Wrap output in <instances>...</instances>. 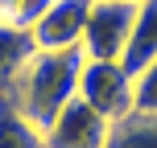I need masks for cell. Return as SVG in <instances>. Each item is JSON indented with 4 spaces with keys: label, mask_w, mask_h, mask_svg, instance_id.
Returning <instances> with one entry per match:
<instances>
[{
    "label": "cell",
    "mask_w": 157,
    "mask_h": 148,
    "mask_svg": "<svg viewBox=\"0 0 157 148\" xmlns=\"http://www.w3.org/2000/svg\"><path fill=\"white\" fill-rule=\"evenodd\" d=\"M91 13V0H54L33 25V45L37 49H71L83 41V25Z\"/></svg>",
    "instance_id": "5b68a950"
},
{
    "label": "cell",
    "mask_w": 157,
    "mask_h": 148,
    "mask_svg": "<svg viewBox=\"0 0 157 148\" xmlns=\"http://www.w3.org/2000/svg\"><path fill=\"white\" fill-rule=\"evenodd\" d=\"M103 148H157V111H128L116 119Z\"/></svg>",
    "instance_id": "ba28073f"
},
{
    "label": "cell",
    "mask_w": 157,
    "mask_h": 148,
    "mask_svg": "<svg viewBox=\"0 0 157 148\" xmlns=\"http://www.w3.org/2000/svg\"><path fill=\"white\" fill-rule=\"evenodd\" d=\"M132 4H141V0H132Z\"/></svg>",
    "instance_id": "4fadbf2b"
},
{
    "label": "cell",
    "mask_w": 157,
    "mask_h": 148,
    "mask_svg": "<svg viewBox=\"0 0 157 148\" xmlns=\"http://www.w3.org/2000/svg\"><path fill=\"white\" fill-rule=\"evenodd\" d=\"M78 99L91 111H99L108 124H116L132 111V74L120 62H83Z\"/></svg>",
    "instance_id": "3957f363"
},
{
    "label": "cell",
    "mask_w": 157,
    "mask_h": 148,
    "mask_svg": "<svg viewBox=\"0 0 157 148\" xmlns=\"http://www.w3.org/2000/svg\"><path fill=\"white\" fill-rule=\"evenodd\" d=\"M50 4H54V0H17V8H13V16H8V21L21 25V29H33Z\"/></svg>",
    "instance_id": "8fae6325"
},
{
    "label": "cell",
    "mask_w": 157,
    "mask_h": 148,
    "mask_svg": "<svg viewBox=\"0 0 157 148\" xmlns=\"http://www.w3.org/2000/svg\"><path fill=\"white\" fill-rule=\"evenodd\" d=\"M132 111H157V62L132 78Z\"/></svg>",
    "instance_id": "30bf717a"
},
{
    "label": "cell",
    "mask_w": 157,
    "mask_h": 148,
    "mask_svg": "<svg viewBox=\"0 0 157 148\" xmlns=\"http://www.w3.org/2000/svg\"><path fill=\"white\" fill-rule=\"evenodd\" d=\"M13 8H17V0H0V21H8V16H13Z\"/></svg>",
    "instance_id": "7c38bea8"
},
{
    "label": "cell",
    "mask_w": 157,
    "mask_h": 148,
    "mask_svg": "<svg viewBox=\"0 0 157 148\" xmlns=\"http://www.w3.org/2000/svg\"><path fill=\"white\" fill-rule=\"evenodd\" d=\"M83 49H37L25 62V70L17 74L8 99L17 103L25 119L33 128H50V119L78 95V74H83Z\"/></svg>",
    "instance_id": "6da1fadb"
},
{
    "label": "cell",
    "mask_w": 157,
    "mask_h": 148,
    "mask_svg": "<svg viewBox=\"0 0 157 148\" xmlns=\"http://www.w3.org/2000/svg\"><path fill=\"white\" fill-rule=\"evenodd\" d=\"M108 128H112L108 119H103L99 111H91L75 95V99L50 119V128H41V140H46V148H103Z\"/></svg>",
    "instance_id": "277c9868"
},
{
    "label": "cell",
    "mask_w": 157,
    "mask_h": 148,
    "mask_svg": "<svg viewBox=\"0 0 157 148\" xmlns=\"http://www.w3.org/2000/svg\"><path fill=\"white\" fill-rule=\"evenodd\" d=\"M0 148H46L41 128H33L8 95H0Z\"/></svg>",
    "instance_id": "9c48e42d"
},
{
    "label": "cell",
    "mask_w": 157,
    "mask_h": 148,
    "mask_svg": "<svg viewBox=\"0 0 157 148\" xmlns=\"http://www.w3.org/2000/svg\"><path fill=\"white\" fill-rule=\"evenodd\" d=\"M149 62H157V0H141L136 4L132 33H128V45L120 54V66L136 78Z\"/></svg>",
    "instance_id": "8992f818"
},
{
    "label": "cell",
    "mask_w": 157,
    "mask_h": 148,
    "mask_svg": "<svg viewBox=\"0 0 157 148\" xmlns=\"http://www.w3.org/2000/svg\"><path fill=\"white\" fill-rule=\"evenodd\" d=\"M136 21V4L132 0H91V13L83 25V49L87 62H120L128 45V33Z\"/></svg>",
    "instance_id": "7a4b0ae2"
},
{
    "label": "cell",
    "mask_w": 157,
    "mask_h": 148,
    "mask_svg": "<svg viewBox=\"0 0 157 148\" xmlns=\"http://www.w3.org/2000/svg\"><path fill=\"white\" fill-rule=\"evenodd\" d=\"M37 54V45H33V33L21 29V25L13 21H0V95L13 91L17 74L25 70V62Z\"/></svg>",
    "instance_id": "52a82bcc"
}]
</instances>
